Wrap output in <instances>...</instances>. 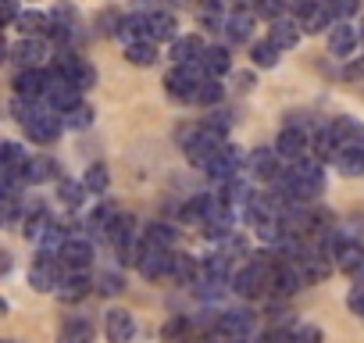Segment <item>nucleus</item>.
<instances>
[{
  "label": "nucleus",
  "instance_id": "51",
  "mask_svg": "<svg viewBox=\"0 0 364 343\" xmlns=\"http://www.w3.org/2000/svg\"><path fill=\"white\" fill-rule=\"evenodd\" d=\"M208 125H211V129H218V132H229L232 118H229V115H222V111H215V115L208 118Z\"/></svg>",
  "mask_w": 364,
  "mask_h": 343
},
{
  "label": "nucleus",
  "instance_id": "43",
  "mask_svg": "<svg viewBox=\"0 0 364 343\" xmlns=\"http://www.w3.org/2000/svg\"><path fill=\"white\" fill-rule=\"evenodd\" d=\"M97 290H100L104 297H114V293H122V290H125V279H122V272H104V275L97 279Z\"/></svg>",
  "mask_w": 364,
  "mask_h": 343
},
{
  "label": "nucleus",
  "instance_id": "3",
  "mask_svg": "<svg viewBox=\"0 0 364 343\" xmlns=\"http://www.w3.org/2000/svg\"><path fill=\"white\" fill-rule=\"evenodd\" d=\"M204 79H208V72H204L200 61L175 65V68L164 75V90H168V97H175V100H193V93H197V86H200Z\"/></svg>",
  "mask_w": 364,
  "mask_h": 343
},
{
  "label": "nucleus",
  "instance_id": "53",
  "mask_svg": "<svg viewBox=\"0 0 364 343\" xmlns=\"http://www.w3.org/2000/svg\"><path fill=\"white\" fill-rule=\"evenodd\" d=\"M346 79H364V58L353 61V65H346Z\"/></svg>",
  "mask_w": 364,
  "mask_h": 343
},
{
  "label": "nucleus",
  "instance_id": "55",
  "mask_svg": "<svg viewBox=\"0 0 364 343\" xmlns=\"http://www.w3.org/2000/svg\"><path fill=\"white\" fill-rule=\"evenodd\" d=\"M360 43H364V22H360Z\"/></svg>",
  "mask_w": 364,
  "mask_h": 343
},
{
  "label": "nucleus",
  "instance_id": "19",
  "mask_svg": "<svg viewBox=\"0 0 364 343\" xmlns=\"http://www.w3.org/2000/svg\"><path fill=\"white\" fill-rule=\"evenodd\" d=\"M208 51V43L200 36H175L171 40V61L175 65H190V61H200Z\"/></svg>",
  "mask_w": 364,
  "mask_h": 343
},
{
  "label": "nucleus",
  "instance_id": "20",
  "mask_svg": "<svg viewBox=\"0 0 364 343\" xmlns=\"http://www.w3.org/2000/svg\"><path fill=\"white\" fill-rule=\"evenodd\" d=\"M90 290H93V283H90V275H86V272H68V275H65V283L58 286V297H61L65 304H79V300H86V297H90Z\"/></svg>",
  "mask_w": 364,
  "mask_h": 343
},
{
  "label": "nucleus",
  "instance_id": "15",
  "mask_svg": "<svg viewBox=\"0 0 364 343\" xmlns=\"http://www.w3.org/2000/svg\"><path fill=\"white\" fill-rule=\"evenodd\" d=\"M171 250H161V247H143V258H139V272L146 279H164L171 275Z\"/></svg>",
  "mask_w": 364,
  "mask_h": 343
},
{
  "label": "nucleus",
  "instance_id": "10",
  "mask_svg": "<svg viewBox=\"0 0 364 343\" xmlns=\"http://www.w3.org/2000/svg\"><path fill=\"white\" fill-rule=\"evenodd\" d=\"M254 26H257L254 8H236V11H229V19H225V26H222V36L229 40V47H232V43H247V40L254 36Z\"/></svg>",
  "mask_w": 364,
  "mask_h": 343
},
{
  "label": "nucleus",
  "instance_id": "8",
  "mask_svg": "<svg viewBox=\"0 0 364 343\" xmlns=\"http://www.w3.org/2000/svg\"><path fill=\"white\" fill-rule=\"evenodd\" d=\"M204 168H208L211 183H232V179H240V172H243V154L232 143H225Z\"/></svg>",
  "mask_w": 364,
  "mask_h": 343
},
{
  "label": "nucleus",
  "instance_id": "49",
  "mask_svg": "<svg viewBox=\"0 0 364 343\" xmlns=\"http://www.w3.org/2000/svg\"><path fill=\"white\" fill-rule=\"evenodd\" d=\"M350 311H353L357 318H364V286H353V290H350Z\"/></svg>",
  "mask_w": 364,
  "mask_h": 343
},
{
  "label": "nucleus",
  "instance_id": "12",
  "mask_svg": "<svg viewBox=\"0 0 364 343\" xmlns=\"http://www.w3.org/2000/svg\"><path fill=\"white\" fill-rule=\"evenodd\" d=\"M47 79H50V72H43V68H18L11 86L26 100H43L47 97Z\"/></svg>",
  "mask_w": 364,
  "mask_h": 343
},
{
  "label": "nucleus",
  "instance_id": "11",
  "mask_svg": "<svg viewBox=\"0 0 364 343\" xmlns=\"http://www.w3.org/2000/svg\"><path fill=\"white\" fill-rule=\"evenodd\" d=\"M250 172H254V179H261V183H275L282 176V154L275 147H257L250 154Z\"/></svg>",
  "mask_w": 364,
  "mask_h": 343
},
{
  "label": "nucleus",
  "instance_id": "41",
  "mask_svg": "<svg viewBox=\"0 0 364 343\" xmlns=\"http://www.w3.org/2000/svg\"><path fill=\"white\" fill-rule=\"evenodd\" d=\"M90 336H93V325L86 318H72L65 325V343H90Z\"/></svg>",
  "mask_w": 364,
  "mask_h": 343
},
{
  "label": "nucleus",
  "instance_id": "39",
  "mask_svg": "<svg viewBox=\"0 0 364 343\" xmlns=\"http://www.w3.org/2000/svg\"><path fill=\"white\" fill-rule=\"evenodd\" d=\"M86 194H90V190L82 186V179H79V183H68V179L58 183V201H65L68 208H79V204L86 201Z\"/></svg>",
  "mask_w": 364,
  "mask_h": 343
},
{
  "label": "nucleus",
  "instance_id": "35",
  "mask_svg": "<svg viewBox=\"0 0 364 343\" xmlns=\"http://www.w3.org/2000/svg\"><path fill=\"white\" fill-rule=\"evenodd\" d=\"M300 26H304V33H325L328 26H336V19H332L328 4H318L314 11H307V15L300 19Z\"/></svg>",
  "mask_w": 364,
  "mask_h": 343
},
{
  "label": "nucleus",
  "instance_id": "54",
  "mask_svg": "<svg viewBox=\"0 0 364 343\" xmlns=\"http://www.w3.org/2000/svg\"><path fill=\"white\" fill-rule=\"evenodd\" d=\"M0 272H11V254H0Z\"/></svg>",
  "mask_w": 364,
  "mask_h": 343
},
{
  "label": "nucleus",
  "instance_id": "6",
  "mask_svg": "<svg viewBox=\"0 0 364 343\" xmlns=\"http://www.w3.org/2000/svg\"><path fill=\"white\" fill-rule=\"evenodd\" d=\"M275 150L282 154V161H304L307 154H311V129H304V125H296V122H289L282 132H279V139H275Z\"/></svg>",
  "mask_w": 364,
  "mask_h": 343
},
{
  "label": "nucleus",
  "instance_id": "4",
  "mask_svg": "<svg viewBox=\"0 0 364 343\" xmlns=\"http://www.w3.org/2000/svg\"><path fill=\"white\" fill-rule=\"evenodd\" d=\"M54 68H58L65 79H72L79 90H93V83H97V68H93L86 58H79L75 51H68V47H58Z\"/></svg>",
  "mask_w": 364,
  "mask_h": 343
},
{
  "label": "nucleus",
  "instance_id": "30",
  "mask_svg": "<svg viewBox=\"0 0 364 343\" xmlns=\"http://www.w3.org/2000/svg\"><path fill=\"white\" fill-rule=\"evenodd\" d=\"M29 183H50V179H58V172H61V164L54 161V157H47V154H40V157H29Z\"/></svg>",
  "mask_w": 364,
  "mask_h": 343
},
{
  "label": "nucleus",
  "instance_id": "23",
  "mask_svg": "<svg viewBox=\"0 0 364 343\" xmlns=\"http://www.w3.org/2000/svg\"><path fill=\"white\" fill-rule=\"evenodd\" d=\"M175 15H168V11H150L146 15V33H150V40L154 43H171L175 40Z\"/></svg>",
  "mask_w": 364,
  "mask_h": 343
},
{
  "label": "nucleus",
  "instance_id": "2",
  "mask_svg": "<svg viewBox=\"0 0 364 343\" xmlns=\"http://www.w3.org/2000/svg\"><path fill=\"white\" fill-rule=\"evenodd\" d=\"M222 147H225V132L211 129L208 122H204V125H197L193 132H186V139H182V150H186L190 164H208Z\"/></svg>",
  "mask_w": 364,
  "mask_h": 343
},
{
  "label": "nucleus",
  "instance_id": "9",
  "mask_svg": "<svg viewBox=\"0 0 364 343\" xmlns=\"http://www.w3.org/2000/svg\"><path fill=\"white\" fill-rule=\"evenodd\" d=\"M8 54H11V61H15L18 68H40V65L50 58V43H47L43 36H22L18 43L8 47Z\"/></svg>",
  "mask_w": 364,
  "mask_h": 343
},
{
  "label": "nucleus",
  "instance_id": "21",
  "mask_svg": "<svg viewBox=\"0 0 364 343\" xmlns=\"http://www.w3.org/2000/svg\"><path fill=\"white\" fill-rule=\"evenodd\" d=\"M300 33H304V26L282 15V19H275V22H272V29H268V40H275L282 51H293V47L300 43Z\"/></svg>",
  "mask_w": 364,
  "mask_h": 343
},
{
  "label": "nucleus",
  "instance_id": "28",
  "mask_svg": "<svg viewBox=\"0 0 364 343\" xmlns=\"http://www.w3.org/2000/svg\"><path fill=\"white\" fill-rule=\"evenodd\" d=\"M114 36H118L122 43H136V40H146V36H150V33H146V15H125V19L118 22Z\"/></svg>",
  "mask_w": 364,
  "mask_h": 343
},
{
  "label": "nucleus",
  "instance_id": "29",
  "mask_svg": "<svg viewBox=\"0 0 364 343\" xmlns=\"http://www.w3.org/2000/svg\"><path fill=\"white\" fill-rule=\"evenodd\" d=\"M279 58H282V47H279L275 40H257V43L250 47V61H254V68H275Z\"/></svg>",
  "mask_w": 364,
  "mask_h": 343
},
{
  "label": "nucleus",
  "instance_id": "52",
  "mask_svg": "<svg viewBox=\"0 0 364 343\" xmlns=\"http://www.w3.org/2000/svg\"><path fill=\"white\" fill-rule=\"evenodd\" d=\"M22 19V11H18V0H4V22L8 26H15Z\"/></svg>",
  "mask_w": 364,
  "mask_h": 343
},
{
  "label": "nucleus",
  "instance_id": "34",
  "mask_svg": "<svg viewBox=\"0 0 364 343\" xmlns=\"http://www.w3.org/2000/svg\"><path fill=\"white\" fill-rule=\"evenodd\" d=\"M218 329H225V332H232V336H250L254 315H250V311H225V315L218 318Z\"/></svg>",
  "mask_w": 364,
  "mask_h": 343
},
{
  "label": "nucleus",
  "instance_id": "17",
  "mask_svg": "<svg viewBox=\"0 0 364 343\" xmlns=\"http://www.w3.org/2000/svg\"><path fill=\"white\" fill-rule=\"evenodd\" d=\"M50 211L43 208V204H26V218H22V236L26 240H43L47 236V229H50Z\"/></svg>",
  "mask_w": 364,
  "mask_h": 343
},
{
  "label": "nucleus",
  "instance_id": "26",
  "mask_svg": "<svg viewBox=\"0 0 364 343\" xmlns=\"http://www.w3.org/2000/svg\"><path fill=\"white\" fill-rule=\"evenodd\" d=\"M125 61L136 65V68H150L157 61V43L146 36V40H136V43H125Z\"/></svg>",
  "mask_w": 364,
  "mask_h": 343
},
{
  "label": "nucleus",
  "instance_id": "27",
  "mask_svg": "<svg viewBox=\"0 0 364 343\" xmlns=\"http://www.w3.org/2000/svg\"><path fill=\"white\" fill-rule=\"evenodd\" d=\"M50 26H54L50 15H43V11H22V19L11 29H18L22 36H43V33H50Z\"/></svg>",
  "mask_w": 364,
  "mask_h": 343
},
{
  "label": "nucleus",
  "instance_id": "18",
  "mask_svg": "<svg viewBox=\"0 0 364 343\" xmlns=\"http://www.w3.org/2000/svg\"><path fill=\"white\" fill-rule=\"evenodd\" d=\"M171 279H175L178 286H193V283L204 279V265H200L193 254H175V258H171Z\"/></svg>",
  "mask_w": 364,
  "mask_h": 343
},
{
  "label": "nucleus",
  "instance_id": "48",
  "mask_svg": "<svg viewBox=\"0 0 364 343\" xmlns=\"http://www.w3.org/2000/svg\"><path fill=\"white\" fill-rule=\"evenodd\" d=\"M296 332V343H321L325 339V332L318 329V325H300V329H293Z\"/></svg>",
  "mask_w": 364,
  "mask_h": 343
},
{
  "label": "nucleus",
  "instance_id": "5",
  "mask_svg": "<svg viewBox=\"0 0 364 343\" xmlns=\"http://www.w3.org/2000/svg\"><path fill=\"white\" fill-rule=\"evenodd\" d=\"M61 129H65V118H61V111H54L50 104L36 107L33 118L26 122V132H29L33 143H54V139L61 136Z\"/></svg>",
  "mask_w": 364,
  "mask_h": 343
},
{
  "label": "nucleus",
  "instance_id": "42",
  "mask_svg": "<svg viewBox=\"0 0 364 343\" xmlns=\"http://www.w3.org/2000/svg\"><path fill=\"white\" fill-rule=\"evenodd\" d=\"M325 4H328V11H332V19L336 22H350L353 15H357V0H325Z\"/></svg>",
  "mask_w": 364,
  "mask_h": 343
},
{
  "label": "nucleus",
  "instance_id": "24",
  "mask_svg": "<svg viewBox=\"0 0 364 343\" xmlns=\"http://www.w3.org/2000/svg\"><path fill=\"white\" fill-rule=\"evenodd\" d=\"M311 150H314L318 161H336V154H339V139H336L332 125H321V129L311 132Z\"/></svg>",
  "mask_w": 364,
  "mask_h": 343
},
{
  "label": "nucleus",
  "instance_id": "32",
  "mask_svg": "<svg viewBox=\"0 0 364 343\" xmlns=\"http://www.w3.org/2000/svg\"><path fill=\"white\" fill-rule=\"evenodd\" d=\"M332 132H336V139H339V150H343V147H364V129H360L357 122H350V118L332 122Z\"/></svg>",
  "mask_w": 364,
  "mask_h": 343
},
{
  "label": "nucleus",
  "instance_id": "33",
  "mask_svg": "<svg viewBox=\"0 0 364 343\" xmlns=\"http://www.w3.org/2000/svg\"><path fill=\"white\" fill-rule=\"evenodd\" d=\"M139 236H143V247H161V250H171V243H175V229H171V226H164V222L146 226Z\"/></svg>",
  "mask_w": 364,
  "mask_h": 343
},
{
  "label": "nucleus",
  "instance_id": "45",
  "mask_svg": "<svg viewBox=\"0 0 364 343\" xmlns=\"http://www.w3.org/2000/svg\"><path fill=\"white\" fill-rule=\"evenodd\" d=\"M268 315H272V325L275 329H293V322H296V315L289 307H272Z\"/></svg>",
  "mask_w": 364,
  "mask_h": 343
},
{
  "label": "nucleus",
  "instance_id": "47",
  "mask_svg": "<svg viewBox=\"0 0 364 343\" xmlns=\"http://www.w3.org/2000/svg\"><path fill=\"white\" fill-rule=\"evenodd\" d=\"M4 164H29V154L18 143H4Z\"/></svg>",
  "mask_w": 364,
  "mask_h": 343
},
{
  "label": "nucleus",
  "instance_id": "46",
  "mask_svg": "<svg viewBox=\"0 0 364 343\" xmlns=\"http://www.w3.org/2000/svg\"><path fill=\"white\" fill-rule=\"evenodd\" d=\"M186 329H190V322H186V318H171V322L161 329V336L175 343V339H182V332H186Z\"/></svg>",
  "mask_w": 364,
  "mask_h": 343
},
{
  "label": "nucleus",
  "instance_id": "31",
  "mask_svg": "<svg viewBox=\"0 0 364 343\" xmlns=\"http://www.w3.org/2000/svg\"><path fill=\"white\" fill-rule=\"evenodd\" d=\"M336 168L343 176H364V147H343L336 154Z\"/></svg>",
  "mask_w": 364,
  "mask_h": 343
},
{
  "label": "nucleus",
  "instance_id": "44",
  "mask_svg": "<svg viewBox=\"0 0 364 343\" xmlns=\"http://www.w3.org/2000/svg\"><path fill=\"white\" fill-rule=\"evenodd\" d=\"M257 343H296V332H293V329H275V325H272Z\"/></svg>",
  "mask_w": 364,
  "mask_h": 343
},
{
  "label": "nucleus",
  "instance_id": "16",
  "mask_svg": "<svg viewBox=\"0 0 364 343\" xmlns=\"http://www.w3.org/2000/svg\"><path fill=\"white\" fill-rule=\"evenodd\" d=\"M104 332H107L111 343H129V339L136 336V322H132V315H129L125 307H114V311H107V318H104Z\"/></svg>",
  "mask_w": 364,
  "mask_h": 343
},
{
  "label": "nucleus",
  "instance_id": "38",
  "mask_svg": "<svg viewBox=\"0 0 364 343\" xmlns=\"http://www.w3.org/2000/svg\"><path fill=\"white\" fill-rule=\"evenodd\" d=\"M250 8H254L257 19L275 22V19H282V15L289 11V0H250Z\"/></svg>",
  "mask_w": 364,
  "mask_h": 343
},
{
  "label": "nucleus",
  "instance_id": "7",
  "mask_svg": "<svg viewBox=\"0 0 364 343\" xmlns=\"http://www.w3.org/2000/svg\"><path fill=\"white\" fill-rule=\"evenodd\" d=\"M325 254L346 272V275H353V272H364V247L357 243V240H346V236H332L328 243H325Z\"/></svg>",
  "mask_w": 364,
  "mask_h": 343
},
{
  "label": "nucleus",
  "instance_id": "14",
  "mask_svg": "<svg viewBox=\"0 0 364 343\" xmlns=\"http://www.w3.org/2000/svg\"><path fill=\"white\" fill-rule=\"evenodd\" d=\"M357 43H360V29H353L350 22H336V26L328 29V54L350 58Z\"/></svg>",
  "mask_w": 364,
  "mask_h": 343
},
{
  "label": "nucleus",
  "instance_id": "50",
  "mask_svg": "<svg viewBox=\"0 0 364 343\" xmlns=\"http://www.w3.org/2000/svg\"><path fill=\"white\" fill-rule=\"evenodd\" d=\"M318 4H325V0H289V11H296L300 19L307 15V11H314Z\"/></svg>",
  "mask_w": 364,
  "mask_h": 343
},
{
  "label": "nucleus",
  "instance_id": "36",
  "mask_svg": "<svg viewBox=\"0 0 364 343\" xmlns=\"http://www.w3.org/2000/svg\"><path fill=\"white\" fill-rule=\"evenodd\" d=\"M222 97H225L222 83H218L215 75H208V79L197 86V93H193V104H200V107H211V104H218Z\"/></svg>",
  "mask_w": 364,
  "mask_h": 343
},
{
  "label": "nucleus",
  "instance_id": "13",
  "mask_svg": "<svg viewBox=\"0 0 364 343\" xmlns=\"http://www.w3.org/2000/svg\"><path fill=\"white\" fill-rule=\"evenodd\" d=\"M61 261L68 265V272H86L93 265V243L86 240V233H72V240L61 247Z\"/></svg>",
  "mask_w": 364,
  "mask_h": 343
},
{
  "label": "nucleus",
  "instance_id": "37",
  "mask_svg": "<svg viewBox=\"0 0 364 343\" xmlns=\"http://www.w3.org/2000/svg\"><path fill=\"white\" fill-rule=\"evenodd\" d=\"M107 183H111V176H107V164H90L86 168V176H82V186L90 190V194H104L107 190Z\"/></svg>",
  "mask_w": 364,
  "mask_h": 343
},
{
  "label": "nucleus",
  "instance_id": "22",
  "mask_svg": "<svg viewBox=\"0 0 364 343\" xmlns=\"http://www.w3.org/2000/svg\"><path fill=\"white\" fill-rule=\"evenodd\" d=\"M200 65H204V72H208V75L222 79V75H229V72H232V54H229V47H225V43H215V47H208V51H204Z\"/></svg>",
  "mask_w": 364,
  "mask_h": 343
},
{
  "label": "nucleus",
  "instance_id": "40",
  "mask_svg": "<svg viewBox=\"0 0 364 343\" xmlns=\"http://www.w3.org/2000/svg\"><path fill=\"white\" fill-rule=\"evenodd\" d=\"M61 118H65L68 129H86V125H93V107H90V104H75V107L65 111Z\"/></svg>",
  "mask_w": 364,
  "mask_h": 343
},
{
  "label": "nucleus",
  "instance_id": "1",
  "mask_svg": "<svg viewBox=\"0 0 364 343\" xmlns=\"http://www.w3.org/2000/svg\"><path fill=\"white\" fill-rule=\"evenodd\" d=\"M65 275H68V265L61 261L58 250H40L36 261H33V268H29V283L40 293H50V290L58 293V286L65 283Z\"/></svg>",
  "mask_w": 364,
  "mask_h": 343
},
{
  "label": "nucleus",
  "instance_id": "25",
  "mask_svg": "<svg viewBox=\"0 0 364 343\" xmlns=\"http://www.w3.org/2000/svg\"><path fill=\"white\" fill-rule=\"evenodd\" d=\"M225 19H229L225 0H200V8H197V22H200L204 29H218V33H222Z\"/></svg>",
  "mask_w": 364,
  "mask_h": 343
}]
</instances>
